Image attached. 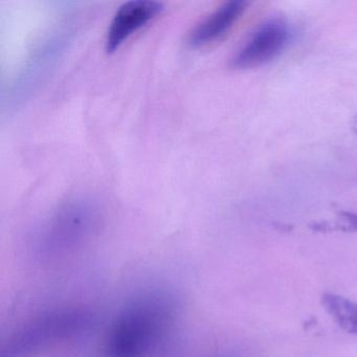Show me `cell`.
<instances>
[{
	"label": "cell",
	"instance_id": "6da1fadb",
	"mask_svg": "<svg viewBox=\"0 0 357 357\" xmlns=\"http://www.w3.org/2000/svg\"><path fill=\"white\" fill-rule=\"evenodd\" d=\"M176 304L167 294H151L126 307L110 326L106 357H156L172 337Z\"/></svg>",
	"mask_w": 357,
	"mask_h": 357
},
{
	"label": "cell",
	"instance_id": "7a4b0ae2",
	"mask_svg": "<svg viewBox=\"0 0 357 357\" xmlns=\"http://www.w3.org/2000/svg\"><path fill=\"white\" fill-rule=\"evenodd\" d=\"M93 317L83 309H59L43 313L16 330L3 344L0 357H34L50 347L87 331Z\"/></svg>",
	"mask_w": 357,
	"mask_h": 357
},
{
	"label": "cell",
	"instance_id": "3957f363",
	"mask_svg": "<svg viewBox=\"0 0 357 357\" xmlns=\"http://www.w3.org/2000/svg\"><path fill=\"white\" fill-rule=\"evenodd\" d=\"M287 24L280 20H268L259 26L231 59L234 68H252L277 58L289 43Z\"/></svg>",
	"mask_w": 357,
	"mask_h": 357
},
{
	"label": "cell",
	"instance_id": "277c9868",
	"mask_svg": "<svg viewBox=\"0 0 357 357\" xmlns=\"http://www.w3.org/2000/svg\"><path fill=\"white\" fill-rule=\"evenodd\" d=\"M164 9V5L153 0H131L123 3L114 14L107 35L106 51L118 50L131 35L151 22Z\"/></svg>",
	"mask_w": 357,
	"mask_h": 357
},
{
	"label": "cell",
	"instance_id": "5b68a950",
	"mask_svg": "<svg viewBox=\"0 0 357 357\" xmlns=\"http://www.w3.org/2000/svg\"><path fill=\"white\" fill-rule=\"evenodd\" d=\"M96 221L93 204L85 200H74L59 208L50 221L47 236L55 242H73L87 233Z\"/></svg>",
	"mask_w": 357,
	"mask_h": 357
},
{
	"label": "cell",
	"instance_id": "8992f818",
	"mask_svg": "<svg viewBox=\"0 0 357 357\" xmlns=\"http://www.w3.org/2000/svg\"><path fill=\"white\" fill-rule=\"evenodd\" d=\"M246 5L242 0H231L219 6L192 28L188 35L189 45L204 47L222 38L241 17Z\"/></svg>",
	"mask_w": 357,
	"mask_h": 357
},
{
	"label": "cell",
	"instance_id": "52a82bcc",
	"mask_svg": "<svg viewBox=\"0 0 357 357\" xmlns=\"http://www.w3.org/2000/svg\"><path fill=\"white\" fill-rule=\"evenodd\" d=\"M321 304L342 330L357 334V303L337 294H325Z\"/></svg>",
	"mask_w": 357,
	"mask_h": 357
},
{
	"label": "cell",
	"instance_id": "ba28073f",
	"mask_svg": "<svg viewBox=\"0 0 357 357\" xmlns=\"http://www.w3.org/2000/svg\"><path fill=\"white\" fill-rule=\"evenodd\" d=\"M353 127H354L355 131L357 132V116L354 119V123H353Z\"/></svg>",
	"mask_w": 357,
	"mask_h": 357
}]
</instances>
